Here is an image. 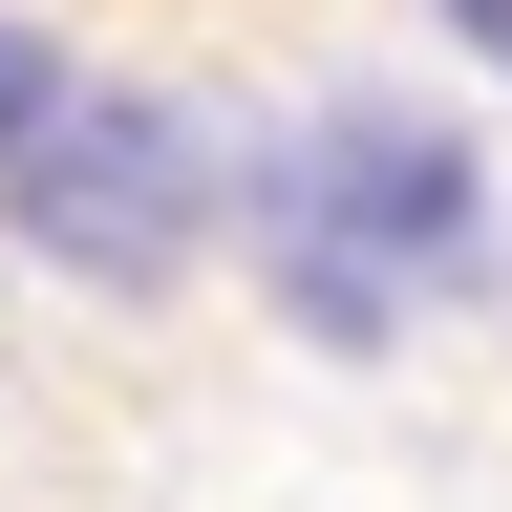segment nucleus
<instances>
[{
  "instance_id": "f257e3e1",
  "label": "nucleus",
  "mask_w": 512,
  "mask_h": 512,
  "mask_svg": "<svg viewBox=\"0 0 512 512\" xmlns=\"http://www.w3.org/2000/svg\"><path fill=\"white\" fill-rule=\"evenodd\" d=\"M256 256L299 278V320H406L427 278H470L491 256V192H470V150L448 128H406V107H342L299 171H256Z\"/></svg>"
},
{
  "instance_id": "f03ea898",
  "label": "nucleus",
  "mask_w": 512,
  "mask_h": 512,
  "mask_svg": "<svg viewBox=\"0 0 512 512\" xmlns=\"http://www.w3.org/2000/svg\"><path fill=\"white\" fill-rule=\"evenodd\" d=\"M0 214H22L43 256H86V278H171L192 214H214V150H192L171 107L86 86L64 43L0 22Z\"/></svg>"
},
{
  "instance_id": "7ed1b4c3",
  "label": "nucleus",
  "mask_w": 512,
  "mask_h": 512,
  "mask_svg": "<svg viewBox=\"0 0 512 512\" xmlns=\"http://www.w3.org/2000/svg\"><path fill=\"white\" fill-rule=\"evenodd\" d=\"M448 43H470V64H491V86H512V0H448Z\"/></svg>"
}]
</instances>
